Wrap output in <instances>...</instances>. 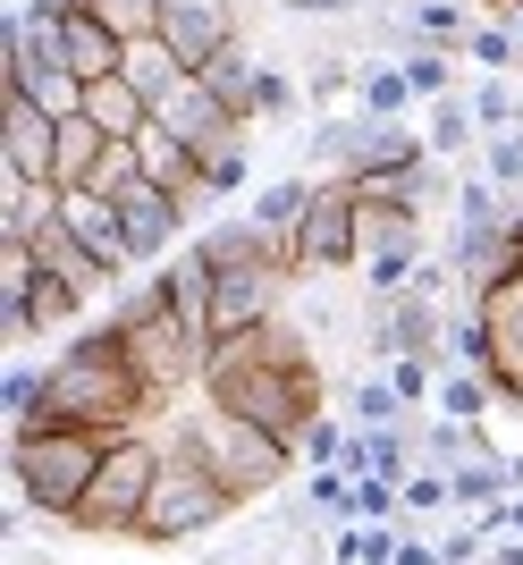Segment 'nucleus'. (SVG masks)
Masks as SVG:
<instances>
[{"label":"nucleus","mask_w":523,"mask_h":565,"mask_svg":"<svg viewBox=\"0 0 523 565\" xmlns=\"http://www.w3.org/2000/svg\"><path fill=\"white\" fill-rule=\"evenodd\" d=\"M228 515H245V507L186 456V439H169V430H161V481H152V498H143L136 541H152V548H169V541H203V532H220Z\"/></svg>","instance_id":"obj_7"},{"label":"nucleus","mask_w":523,"mask_h":565,"mask_svg":"<svg viewBox=\"0 0 523 565\" xmlns=\"http://www.w3.org/2000/svg\"><path fill=\"white\" fill-rule=\"evenodd\" d=\"M465 102H473V118H481V143L506 136V127H523V102H515V85H506V76H481Z\"/></svg>","instance_id":"obj_34"},{"label":"nucleus","mask_w":523,"mask_h":565,"mask_svg":"<svg viewBox=\"0 0 523 565\" xmlns=\"http://www.w3.org/2000/svg\"><path fill=\"white\" fill-rule=\"evenodd\" d=\"M312 194H321V178H279V186H262V194H254V212H245V220H262V228L296 236V228H305V212H312Z\"/></svg>","instance_id":"obj_29"},{"label":"nucleus","mask_w":523,"mask_h":565,"mask_svg":"<svg viewBox=\"0 0 523 565\" xmlns=\"http://www.w3.org/2000/svg\"><path fill=\"white\" fill-rule=\"evenodd\" d=\"M102 152H110V136H102V127H94L85 110H76V118H60V194H76V186H85Z\"/></svg>","instance_id":"obj_27"},{"label":"nucleus","mask_w":523,"mask_h":565,"mask_svg":"<svg viewBox=\"0 0 523 565\" xmlns=\"http://www.w3.org/2000/svg\"><path fill=\"white\" fill-rule=\"evenodd\" d=\"M355 143H363V110L355 118H321L305 143V161L321 169V178H355Z\"/></svg>","instance_id":"obj_30"},{"label":"nucleus","mask_w":523,"mask_h":565,"mask_svg":"<svg viewBox=\"0 0 523 565\" xmlns=\"http://www.w3.org/2000/svg\"><path fill=\"white\" fill-rule=\"evenodd\" d=\"M119 220H127V254H136V270H161L169 254H186V245H194V236H186L194 212L178 203V194H161L152 178L119 194Z\"/></svg>","instance_id":"obj_11"},{"label":"nucleus","mask_w":523,"mask_h":565,"mask_svg":"<svg viewBox=\"0 0 523 565\" xmlns=\"http://www.w3.org/2000/svg\"><path fill=\"white\" fill-rule=\"evenodd\" d=\"M346 85H363V76L346 68V60H312V76H305V102H338Z\"/></svg>","instance_id":"obj_44"},{"label":"nucleus","mask_w":523,"mask_h":565,"mask_svg":"<svg viewBox=\"0 0 523 565\" xmlns=\"http://www.w3.org/2000/svg\"><path fill=\"white\" fill-rule=\"evenodd\" d=\"M388 43L405 51H465L473 43V18H465V0H405V18L388 25Z\"/></svg>","instance_id":"obj_19"},{"label":"nucleus","mask_w":523,"mask_h":565,"mask_svg":"<svg viewBox=\"0 0 523 565\" xmlns=\"http://www.w3.org/2000/svg\"><path fill=\"white\" fill-rule=\"evenodd\" d=\"M439 557H448V565H481V557H490V532H481V523H465V532H448V541H439Z\"/></svg>","instance_id":"obj_45"},{"label":"nucleus","mask_w":523,"mask_h":565,"mask_svg":"<svg viewBox=\"0 0 523 565\" xmlns=\"http://www.w3.org/2000/svg\"><path fill=\"white\" fill-rule=\"evenodd\" d=\"M423 143H430V161H465L481 143V118H473V102L465 94H439V102H423Z\"/></svg>","instance_id":"obj_23"},{"label":"nucleus","mask_w":523,"mask_h":565,"mask_svg":"<svg viewBox=\"0 0 523 565\" xmlns=\"http://www.w3.org/2000/svg\"><path fill=\"white\" fill-rule=\"evenodd\" d=\"M330 270H363V220L346 178H321L305 228H296V279H330Z\"/></svg>","instance_id":"obj_9"},{"label":"nucleus","mask_w":523,"mask_h":565,"mask_svg":"<svg viewBox=\"0 0 523 565\" xmlns=\"http://www.w3.org/2000/svg\"><path fill=\"white\" fill-rule=\"evenodd\" d=\"M414 76H405V60H381V68H363V85H355V110L363 118H405L414 110Z\"/></svg>","instance_id":"obj_28"},{"label":"nucleus","mask_w":523,"mask_h":565,"mask_svg":"<svg viewBox=\"0 0 523 565\" xmlns=\"http://www.w3.org/2000/svg\"><path fill=\"white\" fill-rule=\"evenodd\" d=\"M102 456L110 439L102 430H68V423H43V430H9V498H18L25 515H51L68 523L94 490Z\"/></svg>","instance_id":"obj_4"},{"label":"nucleus","mask_w":523,"mask_h":565,"mask_svg":"<svg viewBox=\"0 0 523 565\" xmlns=\"http://www.w3.org/2000/svg\"><path fill=\"white\" fill-rule=\"evenodd\" d=\"M0 169L18 186H60V118L43 102H0Z\"/></svg>","instance_id":"obj_12"},{"label":"nucleus","mask_w":523,"mask_h":565,"mask_svg":"<svg viewBox=\"0 0 523 565\" xmlns=\"http://www.w3.org/2000/svg\"><path fill=\"white\" fill-rule=\"evenodd\" d=\"M136 152H143V178H152V186H161V194H178L186 212H203V203H220V194H212V178H203V161H194L186 143L169 136L161 118H152V127H143V136H136Z\"/></svg>","instance_id":"obj_18"},{"label":"nucleus","mask_w":523,"mask_h":565,"mask_svg":"<svg viewBox=\"0 0 523 565\" xmlns=\"http://www.w3.org/2000/svg\"><path fill=\"white\" fill-rule=\"evenodd\" d=\"M490 9H499V18H506V9H515V0H490Z\"/></svg>","instance_id":"obj_50"},{"label":"nucleus","mask_w":523,"mask_h":565,"mask_svg":"<svg viewBox=\"0 0 523 565\" xmlns=\"http://www.w3.org/2000/svg\"><path fill=\"white\" fill-rule=\"evenodd\" d=\"M330 380H321V354H312V330L305 321H254V330H228L203 363V405L237 414V423L270 430V439H305V423L330 414Z\"/></svg>","instance_id":"obj_1"},{"label":"nucleus","mask_w":523,"mask_h":565,"mask_svg":"<svg viewBox=\"0 0 523 565\" xmlns=\"http://www.w3.org/2000/svg\"><path fill=\"white\" fill-rule=\"evenodd\" d=\"M85 118H94L110 143H136L143 127H152V102H143L127 76H102V85H85Z\"/></svg>","instance_id":"obj_22"},{"label":"nucleus","mask_w":523,"mask_h":565,"mask_svg":"<svg viewBox=\"0 0 523 565\" xmlns=\"http://www.w3.org/2000/svg\"><path fill=\"white\" fill-rule=\"evenodd\" d=\"M152 287H161V305L194 330V347H220V287H212V262L194 254V245L169 254L161 270H152Z\"/></svg>","instance_id":"obj_14"},{"label":"nucleus","mask_w":523,"mask_h":565,"mask_svg":"<svg viewBox=\"0 0 523 565\" xmlns=\"http://www.w3.org/2000/svg\"><path fill=\"white\" fill-rule=\"evenodd\" d=\"M439 414H448V423H481V414H490V405H499V380L490 372H439Z\"/></svg>","instance_id":"obj_32"},{"label":"nucleus","mask_w":523,"mask_h":565,"mask_svg":"<svg viewBox=\"0 0 523 565\" xmlns=\"http://www.w3.org/2000/svg\"><path fill=\"white\" fill-rule=\"evenodd\" d=\"M110 330L127 338V354H136V372L161 388V397H186V388H203V363H212V347H194V330L178 321V312L161 305V287L143 279L136 296H119V305L102 312Z\"/></svg>","instance_id":"obj_6"},{"label":"nucleus","mask_w":523,"mask_h":565,"mask_svg":"<svg viewBox=\"0 0 523 565\" xmlns=\"http://www.w3.org/2000/svg\"><path fill=\"white\" fill-rule=\"evenodd\" d=\"M506 25H515V43H523V0H515V9H506Z\"/></svg>","instance_id":"obj_49"},{"label":"nucleus","mask_w":523,"mask_h":565,"mask_svg":"<svg viewBox=\"0 0 523 565\" xmlns=\"http://www.w3.org/2000/svg\"><path fill=\"white\" fill-rule=\"evenodd\" d=\"M481 178H490V186H506V194H523V127H506V136L481 143Z\"/></svg>","instance_id":"obj_41"},{"label":"nucleus","mask_w":523,"mask_h":565,"mask_svg":"<svg viewBox=\"0 0 523 565\" xmlns=\"http://www.w3.org/2000/svg\"><path fill=\"white\" fill-rule=\"evenodd\" d=\"M465 60H473V68L481 76H506V68H515V60H523V43H515V25H473V43H465Z\"/></svg>","instance_id":"obj_39"},{"label":"nucleus","mask_w":523,"mask_h":565,"mask_svg":"<svg viewBox=\"0 0 523 565\" xmlns=\"http://www.w3.org/2000/svg\"><path fill=\"white\" fill-rule=\"evenodd\" d=\"M161 43L186 60V76H203L220 60V51L237 43V9L228 0H169V18H161Z\"/></svg>","instance_id":"obj_15"},{"label":"nucleus","mask_w":523,"mask_h":565,"mask_svg":"<svg viewBox=\"0 0 523 565\" xmlns=\"http://www.w3.org/2000/svg\"><path fill=\"white\" fill-rule=\"evenodd\" d=\"M94 18L119 34V43H136V34H161L169 18V0H94Z\"/></svg>","instance_id":"obj_37"},{"label":"nucleus","mask_w":523,"mask_h":565,"mask_svg":"<svg viewBox=\"0 0 523 565\" xmlns=\"http://www.w3.org/2000/svg\"><path fill=\"white\" fill-rule=\"evenodd\" d=\"M152 118H161V127H169L178 143H186V152H194L203 169H212L220 152H237V143L254 136V118H245V110H237L228 94H212L203 76H186V85H178V94H169V102H161Z\"/></svg>","instance_id":"obj_10"},{"label":"nucleus","mask_w":523,"mask_h":565,"mask_svg":"<svg viewBox=\"0 0 523 565\" xmlns=\"http://www.w3.org/2000/svg\"><path fill=\"white\" fill-rule=\"evenodd\" d=\"M405 76H414V94L439 102L448 94V76H456V51H405Z\"/></svg>","instance_id":"obj_42"},{"label":"nucleus","mask_w":523,"mask_h":565,"mask_svg":"<svg viewBox=\"0 0 523 565\" xmlns=\"http://www.w3.org/2000/svg\"><path fill=\"white\" fill-rule=\"evenodd\" d=\"M287 18H355V0H279Z\"/></svg>","instance_id":"obj_46"},{"label":"nucleus","mask_w":523,"mask_h":565,"mask_svg":"<svg viewBox=\"0 0 523 565\" xmlns=\"http://www.w3.org/2000/svg\"><path fill=\"white\" fill-rule=\"evenodd\" d=\"M169 414V397L136 372V354L110 321H85L68 347L51 354V405L43 423H68V430H102V439H127V430H152ZM34 423V430H43Z\"/></svg>","instance_id":"obj_2"},{"label":"nucleus","mask_w":523,"mask_h":565,"mask_svg":"<svg viewBox=\"0 0 523 565\" xmlns=\"http://www.w3.org/2000/svg\"><path fill=\"white\" fill-rule=\"evenodd\" d=\"M169 439H186V456L212 472V481L237 498V507H254V498L287 490V465H296V439H270V430L237 423V414H220V405H194V414H178V423H169Z\"/></svg>","instance_id":"obj_5"},{"label":"nucleus","mask_w":523,"mask_h":565,"mask_svg":"<svg viewBox=\"0 0 523 565\" xmlns=\"http://www.w3.org/2000/svg\"><path fill=\"white\" fill-rule=\"evenodd\" d=\"M490 565H523V541L506 532V541H490Z\"/></svg>","instance_id":"obj_48"},{"label":"nucleus","mask_w":523,"mask_h":565,"mask_svg":"<svg viewBox=\"0 0 523 565\" xmlns=\"http://www.w3.org/2000/svg\"><path fill=\"white\" fill-rule=\"evenodd\" d=\"M346 423H355V430H388V423H405V397L388 388V372H355V388H346Z\"/></svg>","instance_id":"obj_31"},{"label":"nucleus","mask_w":523,"mask_h":565,"mask_svg":"<svg viewBox=\"0 0 523 565\" xmlns=\"http://www.w3.org/2000/svg\"><path fill=\"white\" fill-rule=\"evenodd\" d=\"M397 565H448V557H439V548H430V541H423V532H405V548H397Z\"/></svg>","instance_id":"obj_47"},{"label":"nucleus","mask_w":523,"mask_h":565,"mask_svg":"<svg viewBox=\"0 0 523 565\" xmlns=\"http://www.w3.org/2000/svg\"><path fill=\"white\" fill-rule=\"evenodd\" d=\"M127 186H143V152H136V143H110V152L94 161V178H85L76 194H110V203H119Z\"/></svg>","instance_id":"obj_36"},{"label":"nucleus","mask_w":523,"mask_h":565,"mask_svg":"<svg viewBox=\"0 0 523 565\" xmlns=\"http://www.w3.org/2000/svg\"><path fill=\"white\" fill-rule=\"evenodd\" d=\"M481 456H499L481 423H448V414H439V423L423 430V465L430 472H465V465H481Z\"/></svg>","instance_id":"obj_25"},{"label":"nucleus","mask_w":523,"mask_h":565,"mask_svg":"<svg viewBox=\"0 0 523 565\" xmlns=\"http://www.w3.org/2000/svg\"><path fill=\"white\" fill-rule=\"evenodd\" d=\"M254 76H262V60H254V43L237 34V43H228L212 68H203V85H212V94H228V102H245V85H254Z\"/></svg>","instance_id":"obj_40"},{"label":"nucleus","mask_w":523,"mask_h":565,"mask_svg":"<svg viewBox=\"0 0 523 565\" xmlns=\"http://www.w3.org/2000/svg\"><path fill=\"white\" fill-rule=\"evenodd\" d=\"M194 254L212 262V287H220V338L270 321L279 296L296 287V236L262 228V220H237V228H194Z\"/></svg>","instance_id":"obj_3"},{"label":"nucleus","mask_w":523,"mask_h":565,"mask_svg":"<svg viewBox=\"0 0 523 565\" xmlns=\"http://www.w3.org/2000/svg\"><path fill=\"white\" fill-rule=\"evenodd\" d=\"M237 110L254 118V127H262V118H296V110H305V85H296V76H279V68H262L254 85H245Z\"/></svg>","instance_id":"obj_33"},{"label":"nucleus","mask_w":523,"mask_h":565,"mask_svg":"<svg viewBox=\"0 0 523 565\" xmlns=\"http://www.w3.org/2000/svg\"><path fill=\"white\" fill-rule=\"evenodd\" d=\"M60 228H68L76 245L110 270V279H127V270H136V254H127V220H119V203H110V194H60Z\"/></svg>","instance_id":"obj_17"},{"label":"nucleus","mask_w":523,"mask_h":565,"mask_svg":"<svg viewBox=\"0 0 523 565\" xmlns=\"http://www.w3.org/2000/svg\"><path fill=\"white\" fill-rule=\"evenodd\" d=\"M34 262H43V254H34ZM76 312H85V296H76L68 279H51V270H34V279H25L18 296H0V330H9V347H18V338L68 330Z\"/></svg>","instance_id":"obj_16"},{"label":"nucleus","mask_w":523,"mask_h":565,"mask_svg":"<svg viewBox=\"0 0 523 565\" xmlns=\"http://www.w3.org/2000/svg\"><path fill=\"white\" fill-rule=\"evenodd\" d=\"M346 448H355V423H338V414H321V423H305V439H296V456H305L312 472L346 465Z\"/></svg>","instance_id":"obj_35"},{"label":"nucleus","mask_w":523,"mask_h":565,"mask_svg":"<svg viewBox=\"0 0 523 565\" xmlns=\"http://www.w3.org/2000/svg\"><path fill=\"white\" fill-rule=\"evenodd\" d=\"M152 481H161V439H152V430H127V439H110V456H102V472H94V490H85V507L68 515V532H85V541H136Z\"/></svg>","instance_id":"obj_8"},{"label":"nucleus","mask_w":523,"mask_h":565,"mask_svg":"<svg viewBox=\"0 0 523 565\" xmlns=\"http://www.w3.org/2000/svg\"><path fill=\"white\" fill-rule=\"evenodd\" d=\"M405 532H414V523H346L330 541V565H397Z\"/></svg>","instance_id":"obj_26"},{"label":"nucleus","mask_w":523,"mask_h":565,"mask_svg":"<svg viewBox=\"0 0 523 565\" xmlns=\"http://www.w3.org/2000/svg\"><path fill=\"white\" fill-rule=\"evenodd\" d=\"M397 490H405V523H430V515H448V507H456V481H448V472H405V481H397Z\"/></svg>","instance_id":"obj_38"},{"label":"nucleus","mask_w":523,"mask_h":565,"mask_svg":"<svg viewBox=\"0 0 523 565\" xmlns=\"http://www.w3.org/2000/svg\"><path fill=\"white\" fill-rule=\"evenodd\" d=\"M338 472H381V481H405V472H423V430L414 423H388V430H355V448Z\"/></svg>","instance_id":"obj_20"},{"label":"nucleus","mask_w":523,"mask_h":565,"mask_svg":"<svg viewBox=\"0 0 523 565\" xmlns=\"http://www.w3.org/2000/svg\"><path fill=\"white\" fill-rule=\"evenodd\" d=\"M119 76L136 85L143 102H152V110H161V102L178 94V85H186V60H178V51H169L161 34H136V43L119 51Z\"/></svg>","instance_id":"obj_21"},{"label":"nucleus","mask_w":523,"mask_h":565,"mask_svg":"<svg viewBox=\"0 0 523 565\" xmlns=\"http://www.w3.org/2000/svg\"><path fill=\"white\" fill-rule=\"evenodd\" d=\"M473 312H481V330H490V380H499V397L523 405V262L506 279L481 287Z\"/></svg>","instance_id":"obj_13"},{"label":"nucleus","mask_w":523,"mask_h":565,"mask_svg":"<svg viewBox=\"0 0 523 565\" xmlns=\"http://www.w3.org/2000/svg\"><path fill=\"white\" fill-rule=\"evenodd\" d=\"M51 228H60V186H18V178H9V194H0V236H9V245H43Z\"/></svg>","instance_id":"obj_24"},{"label":"nucleus","mask_w":523,"mask_h":565,"mask_svg":"<svg viewBox=\"0 0 523 565\" xmlns=\"http://www.w3.org/2000/svg\"><path fill=\"white\" fill-rule=\"evenodd\" d=\"M203 178H212V194H245V186H254V143H237V152H220V161L203 169Z\"/></svg>","instance_id":"obj_43"}]
</instances>
